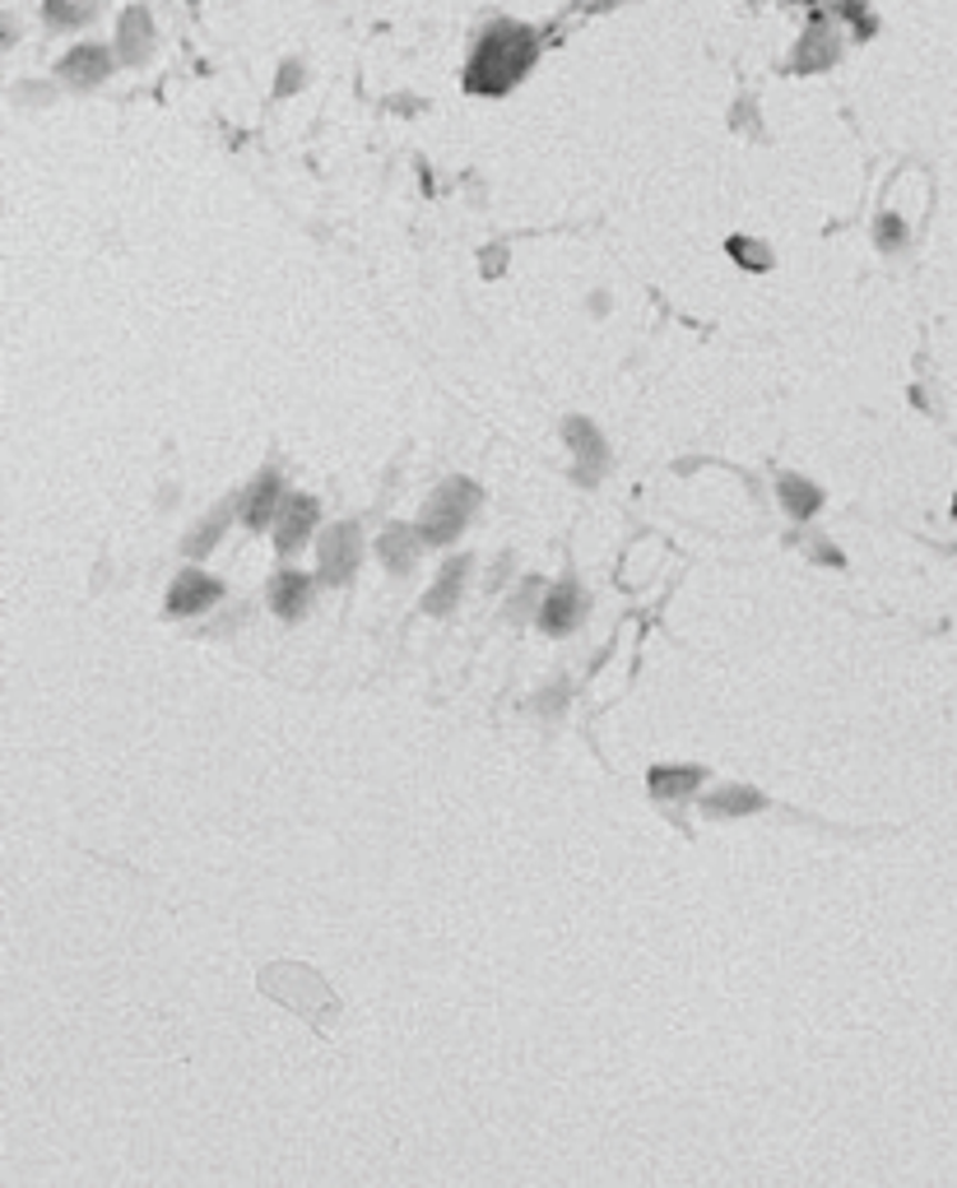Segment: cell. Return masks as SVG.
<instances>
[{"instance_id": "obj_1", "label": "cell", "mask_w": 957, "mask_h": 1188, "mask_svg": "<svg viewBox=\"0 0 957 1188\" xmlns=\"http://www.w3.org/2000/svg\"><path fill=\"white\" fill-rule=\"evenodd\" d=\"M535 51H539V42L530 29H521V23H494V29H484V38L475 42V61L465 70V89L488 93V98L507 93L516 79L535 66Z\"/></svg>"}, {"instance_id": "obj_2", "label": "cell", "mask_w": 957, "mask_h": 1188, "mask_svg": "<svg viewBox=\"0 0 957 1188\" xmlns=\"http://www.w3.org/2000/svg\"><path fill=\"white\" fill-rule=\"evenodd\" d=\"M261 989L283 1002V1008H293L302 1012L307 1021L317 1026V1031H330L335 1017H340V1002H335L330 985L321 980V975L312 966H293V961H279V966H266L261 970Z\"/></svg>"}, {"instance_id": "obj_3", "label": "cell", "mask_w": 957, "mask_h": 1188, "mask_svg": "<svg viewBox=\"0 0 957 1188\" xmlns=\"http://www.w3.org/2000/svg\"><path fill=\"white\" fill-rule=\"evenodd\" d=\"M475 507H479V488L470 479H447L428 497V507L419 516V539L423 543H451L465 530V520L475 516Z\"/></svg>"}, {"instance_id": "obj_4", "label": "cell", "mask_w": 957, "mask_h": 1188, "mask_svg": "<svg viewBox=\"0 0 957 1188\" xmlns=\"http://www.w3.org/2000/svg\"><path fill=\"white\" fill-rule=\"evenodd\" d=\"M358 558H363V535H358V525L353 520L330 525L326 539H321V580L326 586H345L358 567Z\"/></svg>"}, {"instance_id": "obj_5", "label": "cell", "mask_w": 957, "mask_h": 1188, "mask_svg": "<svg viewBox=\"0 0 957 1188\" xmlns=\"http://www.w3.org/2000/svg\"><path fill=\"white\" fill-rule=\"evenodd\" d=\"M841 57V33H837V23L827 19V14H814L809 19V29H805V38H799V47H795V70H827Z\"/></svg>"}, {"instance_id": "obj_6", "label": "cell", "mask_w": 957, "mask_h": 1188, "mask_svg": "<svg viewBox=\"0 0 957 1188\" xmlns=\"http://www.w3.org/2000/svg\"><path fill=\"white\" fill-rule=\"evenodd\" d=\"M562 437H567V446L577 451V479H581V483H595V479L605 473V465H609V451H605L600 432H595V422H586V418H567V422H562Z\"/></svg>"}, {"instance_id": "obj_7", "label": "cell", "mask_w": 957, "mask_h": 1188, "mask_svg": "<svg viewBox=\"0 0 957 1188\" xmlns=\"http://www.w3.org/2000/svg\"><path fill=\"white\" fill-rule=\"evenodd\" d=\"M317 501L312 497H283L279 501V530H275V543L279 552H298L307 543V535H312V525H317Z\"/></svg>"}, {"instance_id": "obj_8", "label": "cell", "mask_w": 957, "mask_h": 1188, "mask_svg": "<svg viewBox=\"0 0 957 1188\" xmlns=\"http://www.w3.org/2000/svg\"><path fill=\"white\" fill-rule=\"evenodd\" d=\"M219 595H223V586L215 576L182 571L168 590V613H200V609H210V603H219Z\"/></svg>"}, {"instance_id": "obj_9", "label": "cell", "mask_w": 957, "mask_h": 1188, "mask_svg": "<svg viewBox=\"0 0 957 1188\" xmlns=\"http://www.w3.org/2000/svg\"><path fill=\"white\" fill-rule=\"evenodd\" d=\"M108 74H112V57H108L102 47H93V42L74 47L70 57L61 61V79H66V84H74V89H93V84H102Z\"/></svg>"}, {"instance_id": "obj_10", "label": "cell", "mask_w": 957, "mask_h": 1188, "mask_svg": "<svg viewBox=\"0 0 957 1188\" xmlns=\"http://www.w3.org/2000/svg\"><path fill=\"white\" fill-rule=\"evenodd\" d=\"M117 51H121V61L126 66H140L149 61V51H153V19L149 10H126L121 23H117Z\"/></svg>"}, {"instance_id": "obj_11", "label": "cell", "mask_w": 957, "mask_h": 1188, "mask_svg": "<svg viewBox=\"0 0 957 1188\" xmlns=\"http://www.w3.org/2000/svg\"><path fill=\"white\" fill-rule=\"evenodd\" d=\"M279 473L275 469H261L251 479V488L242 492V520L251 525V530H266V525L275 520V507H279Z\"/></svg>"}, {"instance_id": "obj_12", "label": "cell", "mask_w": 957, "mask_h": 1188, "mask_svg": "<svg viewBox=\"0 0 957 1188\" xmlns=\"http://www.w3.org/2000/svg\"><path fill=\"white\" fill-rule=\"evenodd\" d=\"M581 618V590L572 580H562L558 590L545 595V609H539V627L549 631V637H562V631H572Z\"/></svg>"}, {"instance_id": "obj_13", "label": "cell", "mask_w": 957, "mask_h": 1188, "mask_svg": "<svg viewBox=\"0 0 957 1188\" xmlns=\"http://www.w3.org/2000/svg\"><path fill=\"white\" fill-rule=\"evenodd\" d=\"M307 590H312V580H307L302 571H279L275 580H270V609L279 613V618H302V609H307Z\"/></svg>"}, {"instance_id": "obj_14", "label": "cell", "mask_w": 957, "mask_h": 1188, "mask_svg": "<svg viewBox=\"0 0 957 1188\" xmlns=\"http://www.w3.org/2000/svg\"><path fill=\"white\" fill-rule=\"evenodd\" d=\"M702 767H656L646 776L656 799H684V795H697V785H702Z\"/></svg>"}, {"instance_id": "obj_15", "label": "cell", "mask_w": 957, "mask_h": 1188, "mask_svg": "<svg viewBox=\"0 0 957 1188\" xmlns=\"http://www.w3.org/2000/svg\"><path fill=\"white\" fill-rule=\"evenodd\" d=\"M465 571H470V558H451V562L442 567L437 586H432L428 599H423V609H428V613H451V603H456V595H460V586H465Z\"/></svg>"}, {"instance_id": "obj_16", "label": "cell", "mask_w": 957, "mask_h": 1188, "mask_svg": "<svg viewBox=\"0 0 957 1188\" xmlns=\"http://www.w3.org/2000/svg\"><path fill=\"white\" fill-rule=\"evenodd\" d=\"M776 492H781L786 511H790L795 520H809V516L818 511V501H823V492H818L814 483H805V479H799V473H781V483H776Z\"/></svg>"}, {"instance_id": "obj_17", "label": "cell", "mask_w": 957, "mask_h": 1188, "mask_svg": "<svg viewBox=\"0 0 957 1188\" xmlns=\"http://www.w3.org/2000/svg\"><path fill=\"white\" fill-rule=\"evenodd\" d=\"M98 10V0H47V23L51 29H80Z\"/></svg>"}, {"instance_id": "obj_18", "label": "cell", "mask_w": 957, "mask_h": 1188, "mask_svg": "<svg viewBox=\"0 0 957 1188\" xmlns=\"http://www.w3.org/2000/svg\"><path fill=\"white\" fill-rule=\"evenodd\" d=\"M377 552H381V562L391 567V571H409L413 567V535L409 530H386L381 543H377Z\"/></svg>"}, {"instance_id": "obj_19", "label": "cell", "mask_w": 957, "mask_h": 1188, "mask_svg": "<svg viewBox=\"0 0 957 1188\" xmlns=\"http://www.w3.org/2000/svg\"><path fill=\"white\" fill-rule=\"evenodd\" d=\"M762 808V795L758 789H716V795L707 799V812L711 817H726V812H754Z\"/></svg>"}, {"instance_id": "obj_20", "label": "cell", "mask_w": 957, "mask_h": 1188, "mask_svg": "<svg viewBox=\"0 0 957 1188\" xmlns=\"http://www.w3.org/2000/svg\"><path fill=\"white\" fill-rule=\"evenodd\" d=\"M228 511H232V501H223V507H215V516H205V525H200V530L187 539V552H191V558H200V552H205V548H210V543L223 535V520H228Z\"/></svg>"}, {"instance_id": "obj_21", "label": "cell", "mask_w": 957, "mask_h": 1188, "mask_svg": "<svg viewBox=\"0 0 957 1188\" xmlns=\"http://www.w3.org/2000/svg\"><path fill=\"white\" fill-rule=\"evenodd\" d=\"M726 247H730V256L739 260L744 270H767V266H771V251H767L762 242H748V237H730Z\"/></svg>"}, {"instance_id": "obj_22", "label": "cell", "mask_w": 957, "mask_h": 1188, "mask_svg": "<svg viewBox=\"0 0 957 1188\" xmlns=\"http://www.w3.org/2000/svg\"><path fill=\"white\" fill-rule=\"evenodd\" d=\"M878 247H888V251L901 247V223L897 219H878Z\"/></svg>"}, {"instance_id": "obj_23", "label": "cell", "mask_w": 957, "mask_h": 1188, "mask_svg": "<svg viewBox=\"0 0 957 1188\" xmlns=\"http://www.w3.org/2000/svg\"><path fill=\"white\" fill-rule=\"evenodd\" d=\"M302 84V66H283L279 70V84H275V93H293Z\"/></svg>"}]
</instances>
